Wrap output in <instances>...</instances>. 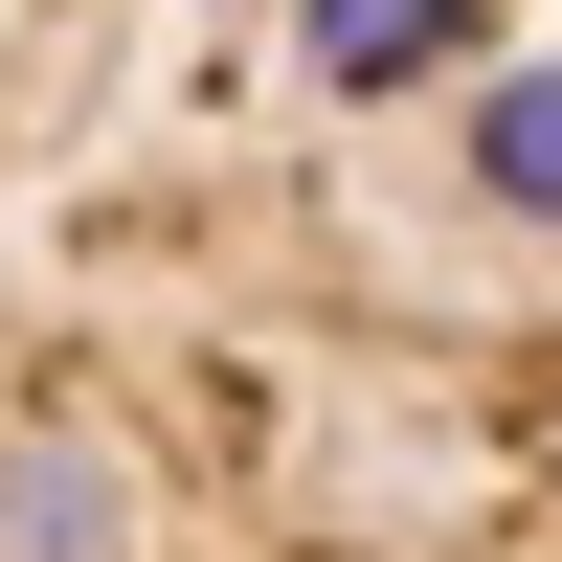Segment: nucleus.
Here are the masks:
<instances>
[{
    "label": "nucleus",
    "instance_id": "1",
    "mask_svg": "<svg viewBox=\"0 0 562 562\" xmlns=\"http://www.w3.org/2000/svg\"><path fill=\"white\" fill-rule=\"evenodd\" d=\"M0 562H562L540 0H0Z\"/></svg>",
    "mask_w": 562,
    "mask_h": 562
}]
</instances>
